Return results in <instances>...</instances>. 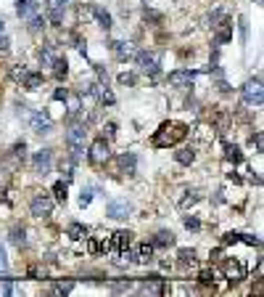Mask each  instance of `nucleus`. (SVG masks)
<instances>
[{"label":"nucleus","mask_w":264,"mask_h":297,"mask_svg":"<svg viewBox=\"0 0 264 297\" xmlns=\"http://www.w3.org/2000/svg\"><path fill=\"white\" fill-rule=\"evenodd\" d=\"M111 53H114L119 61H127V59H132V56H135V48H132V43L114 40V43H111Z\"/></svg>","instance_id":"2eb2a0df"},{"label":"nucleus","mask_w":264,"mask_h":297,"mask_svg":"<svg viewBox=\"0 0 264 297\" xmlns=\"http://www.w3.org/2000/svg\"><path fill=\"white\" fill-rule=\"evenodd\" d=\"M50 165H53V152H50V148H40V152H34V157H32V173L48 175Z\"/></svg>","instance_id":"9d476101"},{"label":"nucleus","mask_w":264,"mask_h":297,"mask_svg":"<svg viewBox=\"0 0 264 297\" xmlns=\"http://www.w3.org/2000/svg\"><path fill=\"white\" fill-rule=\"evenodd\" d=\"M66 96H69V90H66V88H56L53 90V101H64Z\"/></svg>","instance_id":"a18cd8bd"},{"label":"nucleus","mask_w":264,"mask_h":297,"mask_svg":"<svg viewBox=\"0 0 264 297\" xmlns=\"http://www.w3.org/2000/svg\"><path fill=\"white\" fill-rule=\"evenodd\" d=\"M238 241H243V244H251V247H259V244H262L259 236H254V234H238Z\"/></svg>","instance_id":"4c0bfd02"},{"label":"nucleus","mask_w":264,"mask_h":297,"mask_svg":"<svg viewBox=\"0 0 264 297\" xmlns=\"http://www.w3.org/2000/svg\"><path fill=\"white\" fill-rule=\"evenodd\" d=\"M174 160H177V165H193L196 162V148L193 146H182L180 152H174Z\"/></svg>","instance_id":"4be33fe9"},{"label":"nucleus","mask_w":264,"mask_h":297,"mask_svg":"<svg viewBox=\"0 0 264 297\" xmlns=\"http://www.w3.org/2000/svg\"><path fill=\"white\" fill-rule=\"evenodd\" d=\"M243 101H246L248 106H262V101H264V93H262V77H254L248 80L246 85H243Z\"/></svg>","instance_id":"423d86ee"},{"label":"nucleus","mask_w":264,"mask_h":297,"mask_svg":"<svg viewBox=\"0 0 264 297\" xmlns=\"http://www.w3.org/2000/svg\"><path fill=\"white\" fill-rule=\"evenodd\" d=\"M6 30V24H3V19H0V32H3Z\"/></svg>","instance_id":"3c124183"},{"label":"nucleus","mask_w":264,"mask_h":297,"mask_svg":"<svg viewBox=\"0 0 264 297\" xmlns=\"http://www.w3.org/2000/svg\"><path fill=\"white\" fill-rule=\"evenodd\" d=\"M18 82H22V88H26V90H37V88H42V72L24 69L22 77H18Z\"/></svg>","instance_id":"4468645a"},{"label":"nucleus","mask_w":264,"mask_h":297,"mask_svg":"<svg viewBox=\"0 0 264 297\" xmlns=\"http://www.w3.org/2000/svg\"><path fill=\"white\" fill-rule=\"evenodd\" d=\"M30 30L32 32H40V30H45V16H30Z\"/></svg>","instance_id":"f704fd0d"},{"label":"nucleus","mask_w":264,"mask_h":297,"mask_svg":"<svg viewBox=\"0 0 264 297\" xmlns=\"http://www.w3.org/2000/svg\"><path fill=\"white\" fill-rule=\"evenodd\" d=\"M132 289V281L124 278V281H111V292H130Z\"/></svg>","instance_id":"c9c22d12"},{"label":"nucleus","mask_w":264,"mask_h":297,"mask_svg":"<svg viewBox=\"0 0 264 297\" xmlns=\"http://www.w3.org/2000/svg\"><path fill=\"white\" fill-rule=\"evenodd\" d=\"M30 212H32L34 218H48L50 212H53V199H50L45 191L34 194L32 202H30Z\"/></svg>","instance_id":"6e6552de"},{"label":"nucleus","mask_w":264,"mask_h":297,"mask_svg":"<svg viewBox=\"0 0 264 297\" xmlns=\"http://www.w3.org/2000/svg\"><path fill=\"white\" fill-rule=\"evenodd\" d=\"M74 165H77V160L74 157H66V160H61V181L69 183L74 178Z\"/></svg>","instance_id":"a878e982"},{"label":"nucleus","mask_w":264,"mask_h":297,"mask_svg":"<svg viewBox=\"0 0 264 297\" xmlns=\"http://www.w3.org/2000/svg\"><path fill=\"white\" fill-rule=\"evenodd\" d=\"M88 160L92 165H106L111 160V143L106 141V138H96L90 146V152H88Z\"/></svg>","instance_id":"39448f33"},{"label":"nucleus","mask_w":264,"mask_h":297,"mask_svg":"<svg viewBox=\"0 0 264 297\" xmlns=\"http://www.w3.org/2000/svg\"><path fill=\"white\" fill-rule=\"evenodd\" d=\"M50 67H53V77L56 80H64L66 74H69V61H66V59H58V56H56Z\"/></svg>","instance_id":"393cba45"},{"label":"nucleus","mask_w":264,"mask_h":297,"mask_svg":"<svg viewBox=\"0 0 264 297\" xmlns=\"http://www.w3.org/2000/svg\"><path fill=\"white\" fill-rule=\"evenodd\" d=\"M103 135H106V138H108V141H114V135H116V125H114V122L103 125Z\"/></svg>","instance_id":"79ce46f5"},{"label":"nucleus","mask_w":264,"mask_h":297,"mask_svg":"<svg viewBox=\"0 0 264 297\" xmlns=\"http://www.w3.org/2000/svg\"><path fill=\"white\" fill-rule=\"evenodd\" d=\"M182 223H185V228H190V231H198V228H201V220H198L196 215H185Z\"/></svg>","instance_id":"58836bf2"},{"label":"nucleus","mask_w":264,"mask_h":297,"mask_svg":"<svg viewBox=\"0 0 264 297\" xmlns=\"http://www.w3.org/2000/svg\"><path fill=\"white\" fill-rule=\"evenodd\" d=\"M16 14L22 19H30L37 14V0H16Z\"/></svg>","instance_id":"aec40b11"},{"label":"nucleus","mask_w":264,"mask_h":297,"mask_svg":"<svg viewBox=\"0 0 264 297\" xmlns=\"http://www.w3.org/2000/svg\"><path fill=\"white\" fill-rule=\"evenodd\" d=\"M30 125H32V130L37 135H48L53 130V119H50V114L45 109H40V111H34V114L30 117Z\"/></svg>","instance_id":"f8f14e48"},{"label":"nucleus","mask_w":264,"mask_h":297,"mask_svg":"<svg viewBox=\"0 0 264 297\" xmlns=\"http://www.w3.org/2000/svg\"><path fill=\"white\" fill-rule=\"evenodd\" d=\"M198 199H201V194H198V191H188V197H182L180 207L188 210V207H193V204H198Z\"/></svg>","instance_id":"2f4dec72"},{"label":"nucleus","mask_w":264,"mask_h":297,"mask_svg":"<svg viewBox=\"0 0 264 297\" xmlns=\"http://www.w3.org/2000/svg\"><path fill=\"white\" fill-rule=\"evenodd\" d=\"M8 48H11V40H8V37L0 32V53H8Z\"/></svg>","instance_id":"c03bdc74"},{"label":"nucleus","mask_w":264,"mask_h":297,"mask_svg":"<svg viewBox=\"0 0 264 297\" xmlns=\"http://www.w3.org/2000/svg\"><path fill=\"white\" fill-rule=\"evenodd\" d=\"M138 292H143V294H166L169 284H166V278H162V276H148V278H140Z\"/></svg>","instance_id":"0eeeda50"},{"label":"nucleus","mask_w":264,"mask_h":297,"mask_svg":"<svg viewBox=\"0 0 264 297\" xmlns=\"http://www.w3.org/2000/svg\"><path fill=\"white\" fill-rule=\"evenodd\" d=\"M235 241H238V231H230L222 236V244H235Z\"/></svg>","instance_id":"37998d69"},{"label":"nucleus","mask_w":264,"mask_h":297,"mask_svg":"<svg viewBox=\"0 0 264 297\" xmlns=\"http://www.w3.org/2000/svg\"><path fill=\"white\" fill-rule=\"evenodd\" d=\"M228 19H230V16L224 14V11H212V14H209V24H212V27H220L222 22H228Z\"/></svg>","instance_id":"473e14b6"},{"label":"nucleus","mask_w":264,"mask_h":297,"mask_svg":"<svg viewBox=\"0 0 264 297\" xmlns=\"http://www.w3.org/2000/svg\"><path fill=\"white\" fill-rule=\"evenodd\" d=\"M220 90H222V93H230V85H228L224 80H220Z\"/></svg>","instance_id":"8fccbe9b"},{"label":"nucleus","mask_w":264,"mask_h":297,"mask_svg":"<svg viewBox=\"0 0 264 297\" xmlns=\"http://www.w3.org/2000/svg\"><path fill=\"white\" fill-rule=\"evenodd\" d=\"M90 16L96 19V22H98V27H103L106 32L111 30V27H114V24H111V14H108V11H103L100 6H90Z\"/></svg>","instance_id":"f3484780"},{"label":"nucleus","mask_w":264,"mask_h":297,"mask_svg":"<svg viewBox=\"0 0 264 297\" xmlns=\"http://www.w3.org/2000/svg\"><path fill=\"white\" fill-rule=\"evenodd\" d=\"M222 273H224V278H228L230 284H238V281H243L246 278V263L243 260H238V257H228L222 263Z\"/></svg>","instance_id":"20e7f679"},{"label":"nucleus","mask_w":264,"mask_h":297,"mask_svg":"<svg viewBox=\"0 0 264 297\" xmlns=\"http://www.w3.org/2000/svg\"><path fill=\"white\" fill-rule=\"evenodd\" d=\"M8 271V257H6V252L0 249V273H6Z\"/></svg>","instance_id":"09e8293b"},{"label":"nucleus","mask_w":264,"mask_h":297,"mask_svg":"<svg viewBox=\"0 0 264 297\" xmlns=\"http://www.w3.org/2000/svg\"><path fill=\"white\" fill-rule=\"evenodd\" d=\"M154 252H156V247L154 244H148V241H146V244H140L138 249H135V260H138V263H150V260H154Z\"/></svg>","instance_id":"412c9836"},{"label":"nucleus","mask_w":264,"mask_h":297,"mask_svg":"<svg viewBox=\"0 0 264 297\" xmlns=\"http://www.w3.org/2000/svg\"><path fill=\"white\" fill-rule=\"evenodd\" d=\"M240 35H243V43H248V24L243 16H240Z\"/></svg>","instance_id":"de8ad7c7"},{"label":"nucleus","mask_w":264,"mask_h":297,"mask_svg":"<svg viewBox=\"0 0 264 297\" xmlns=\"http://www.w3.org/2000/svg\"><path fill=\"white\" fill-rule=\"evenodd\" d=\"M198 281L201 284H214V271H201L198 273Z\"/></svg>","instance_id":"a19ab883"},{"label":"nucleus","mask_w":264,"mask_h":297,"mask_svg":"<svg viewBox=\"0 0 264 297\" xmlns=\"http://www.w3.org/2000/svg\"><path fill=\"white\" fill-rule=\"evenodd\" d=\"M116 165H119V173H127V175H135V154H119L116 157Z\"/></svg>","instance_id":"a211bd4d"},{"label":"nucleus","mask_w":264,"mask_h":297,"mask_svg":"<svg viewBox=\"0 0 264 297\" xmlns=\"http://www.w3.org/2000/svg\"><path fill=\"white\" fill-rule=\"evenodd\" d=\"M127 247H132V234L130 231H116V234H111L108 241H106V252L111 257H114L119 249H127Z\"/></svg>","instance_id":"1a4fd4ad"},{"label":"nucleus","mask_w":264,"mask_h":297,"mask_svg":"<svg viewBox=\"0 0 264 297\" xmlns=\"http://www.w3.org/2000/svg\"><path fill=\"white\" fill-rule=\"evenodd\" d=\"M214 30H216V40H214L216 45L232 40V22H230V19H228V22H222L220 27H214Z\"/></svg>","instance_id":"6ab92c4d"},{"label":"nucleus","mask_w":264,"mask_h":297,"mask_svg":"<svg viewBox=\"0 0 264 297\" xmlns=\"http://www.w3.org/2000/svg\"><path fill=\"white\" fill-rule=\"evenodd\" d=\"M177 257H180V265L182 268H188V265H196V249H180V255H177Z\"/></svg>","instance_id":"c85d7f7f"},{"label":"nucleus","mask_w":264,"mask_h":297,"mask_svg":"<svg viewBox=\"0 0 264 297\" xmlns=\"http://www.w3.org/2000/svg\"><path fill=\"white\" fill-rule=\"evenodd\" d=\"M224 160L232 162V165H240V162H243V152H240V146H235V143H224Z\"/></svg>","instance_id":"b1692460"},{"label":"nucleus","mask_w":264,"mask_h":297,"mask_svg":"<svg viewBox=\"0 0 264 297\" xmlns=\"http://www.w3.org/2000/svg\"><path fill=\"white\" fill-rule=\"evenodd\" d=\"M90 202H92V189H82V194H80V207L82 210L90 207Z\"/></svg>","instance_id":"e433bc0d"},{"label":"nucleus","mask_w":264,"mask_h":297,"mask_svg":"<svg viewBox=\"0 0 264 297\" xmlns=\"http://www.w3.org/2000/svg\"><path fill=\"white\" fill-rule=\"evenodd\" d=\"M72 289H74V281H72V278H69V281H56V284L50 286L53 294H69Z\"/></svg>","instance_id":"c756f323"},{"label":"nucleus","mask_w":264,"mask_h":297,"mask_svg":"<svg viewBox=\"0 0 264 297\" xmlns=\"http://www.w3.org/2000/svg\"><path fill=\"white\" fill-rule=\"evenodd\" d=\"M185 135H188V125H182V122H164L156 130V135L150 138V143H154L156 148H166V146L180 143Z\"/></svg>","instance_id":"f257e3e1"},{"label":"nucleus","mask_w":264,"mask_h":297,"mask_svg":"<svg viewBox=\"0 0 264 297\" xmlns=\"http://www.w3.org/2000/svg\"><path fill=\"white\" fill-rule=\"evenodd\" d=\"M66 236L80 241V239H88V228L82 226V223H69V228H66Z\"/></svg>","instance_id":"bb28decb"},{"label":"nucleus","mask_w":264,"mask_h":297,"mask_svg":"<svg viewBox=\"0 0 264 297\" xmlns=\"http://www.w3.org/2000/svg\"><path fill=\"white\" fill-rule=\"evenodd\" d=\"M135 61H138L140 72L156 77V74H158V64H162V56L154 53V51H135Z\"/></svg>","instance_id":"7ed1b4c3"},{"label":"nucleus","mask_w":264,"mask_h":297,"mask_svg":"<svg viewBox=\"0 0 264 297\" xmlns=\"http://www.w3.org/2000/svg\"><path fill=\"white\" fill-rule=\"evenodd\" d=\"M74 0H48V11H66V6H72Z\"/></svg>","instance_id":"72a5a7b5"},{"label":"nucleus","mask_w":264,"mask_h":297,"mask_svg":"<svg viewBox=\"0 0 264 297\" xmlns=\"http://www.w3.org/2000/svg\"><path fill=\"white\" fill-rule=\"evenodd\" d=\"M8 239H11L14 247L24 249V247H26V231H24V226H14V228H11V236H8Z\"/></svg>","instance_id":"5701e85b"},{"label":"nucleus","mask_w":264,"mask_h":297,"mask_svg":"<svg viewBox=\"0 0 264 297\" xmlns=\"http://www.w3.org/2000/svg\"><path fill=\"white\" fill-rule=\"evenodd\" d=\"M130 212H132V204H130L127 199H111V202L106 204V215L114 218V220L130 218Z\"/></svg>","instance_id":"ddd939ff"},{"label":"nucleus","mask_w":264,"mask_h":297,"mask_svg":"<svg viewBox=\"0 0 264 297\" xmlns=\"http://www.w3.org/2000/svg\"><path fill=\"white\" fill-rule=\"evenodd\" d=\"M84 138H88V125L72 119L69 130H66V146H69V152H72L74 160H82V154H84Z\"/></svg>","instance_id":"f03ea898"},{"label":"nucleus","mask_w":264,"mask_h":297,"mask_svg":"<svg viewBox=\"0 0 264 297\" xmlns=\"http://www.w3.org/2000/svg\"><path fill=\"white\" fill-rule=\"evenodd\" d=\"M119 82H122V85H135V82H138V74L122 72V74H119Z\"/></svg>","instance_id":"ea45409f"},{"label":"nucleus","mask_w":264,"mask_h":297,"mask_svg":"<svg viewBox=\"0 0 264 297\" xmlns=\"http://www.w3.org/2000/svg\"><path fill=\"white\" fill-rule=\"evenodd\" d=\"M251 146L262 154V133H254V135H251Z\"/></svg>","instance_id":"49530a36"},{"label":"nucleus","mask_w":264,"mask_h":297,"mask_svg":"<svg viewBox=\"0 0 264 297\" xmlns=\"http://www.w3.org/2000/svg\"><path fill=\"white\" fill-rule=\"evenodd\" d=\"M150 244H154L156 249H169V247L174 244V234H172V231H166V228H164V231H156Z\"/></svg>","instance_id":"dca6fc26"},{"label":"nucleus","mask_w":264,"mask_h":297,"mask_svg":"<svg viewBox=\"0 0 264 297\" xmlns=\"http://www.w3.org/2000/svg\"><path fill=\"white\" fill-rule=\"evenodd\" d=\"M37 59H40L42 67H50L53 59H56V51H53V45H42L40 51H37Z\"/></svg>","instance_id":"cd10ccee"},{"label":"nucleus","mask_w":264,"mask_h":297,"mask_svg":"<svg viewBox=\"0 0 264 297\" xmlns=\"http://www.w3.org/2000/svg\"><path fill=\"white\" fill-rule=\"evenodd\" d=\"M166 82L172 88H193V82H196V72H190V69H174V72H169V77H166Z\"/></svg>","instance_id":"9b49d317"},{"label":"nucleus","mask_w":264,"mask_h":297,"mask_svg":"<svg viewBox=\"0 0 264 297\" xmlns=\"http://www.w3.org/2000/svg\"><path fill=\"white\" fill-rule=\"evenodd\" d=\"M256 3H262V0H256Z\"/></svg>","instance_id":"603ef678"},{"label":"nucleus","mask_w":264,"mask_h":297,"mask_svg":"<svg viewBox=\"0 0 264 297\" xmlns=\"http://www.w3.org/2000/svg\"><path fill=\"white\" fill-rule=\"evenodd\" d=\"M66 181H56V186H53V197H56V202H66Z\"/></svg>","instance_id":"7c9ffc66"}]
</instances>
